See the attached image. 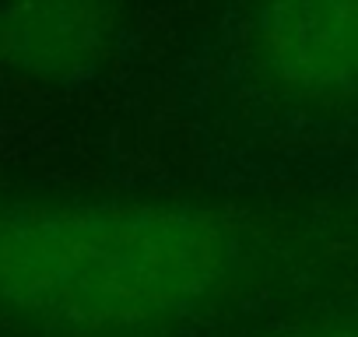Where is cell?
Segmentation results:
<instances>
[{
	"instance_id": "6da1fadb",
	"label": "cell",
	"mask_w": 358,
	"mask_h": 337,
	"mask_svg": "<svg viewBox=\"0 0 358 337\" xmlns=\"http://www.w3.org/2000/svg\"><path fill=\"white\" fill-rule=\"evenodd\" d=\"M222 232L169 208H25L0 218V309L113 337L183 313L222 271Z\"/></svg>"
},
{
	"instance_id": "7a4b0ae2",
	"label": "cell",
	"mask_w": 358,
	"mask_h": 337,
	"mask_svg": "<svg viewBox=\"0 0 358 337\" xmlns=\"http://www.w3.org/2000/svg\"><path fill=\"white\" fill-rule=\"evenodd\" d=\"M264 53L299 88H334L358 78V4L285 8L264 25Z\"/></svg>"
},
{
	"instance_id": "3957f363",
	"label": "cell",
	"mask_w": 358,
	"mask_h": 337,
	"mask_svg": "<svg viewBox=\"0 0 358 337\" xmlns=\"http://www.w3.org/2000/svg\"><path fill=\"white\" fill-rule=\"evenodd\" d=\"M348 337H358V334H348Z\"/></svg>"
}]
</instances>
